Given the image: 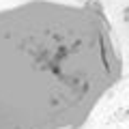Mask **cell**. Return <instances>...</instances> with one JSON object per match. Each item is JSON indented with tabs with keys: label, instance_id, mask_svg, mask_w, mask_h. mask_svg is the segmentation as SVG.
I'll return each instance as SVG.
<instances>
[{
	"label": "cell",
	"instance_id": "6da1fadb",
	"mask_svg": "<svg viewBox=\"0 0 129 129\" xmlns=\"http://www.w3.org/2000/svg\"><path fill=\"white\" fill-rule=\"evenodd\" d=\"M123 73L99 0L0 9V129H82Z\"/></svg>",
	"mask_w": 129,
	"mask_h": 129
}]
</instances>
